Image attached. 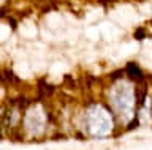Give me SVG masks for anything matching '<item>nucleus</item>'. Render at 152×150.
<instances>
[{"label": "nucleus", "instance_id": "f257e3e1", "mask_svg": "<svg viewBox=\"0 0 152 150\" xmlns=\"http://www.w3.org/2000/svg\"><path fill=\"white\" fill-rule=\"evenodd\" d=\"M87 120V130L94 138H102L106 136L113 128V119L111 114L100 104H92L87 109L86 114Z\"/></svg>", "mask_w": 152, "mask_h": 150}, {"label": "nucleus", "instance_id": "f03ea898", "mask_svg": "<svg viewBox=\"0 0 152 150\" xmlns=\"http://www.w3.org/2000/svg\"><path fill=\"white\" fill-rule=\"evenodd\" d=\"M111 104L114 111L119 112L121 115H125L127 119L132 117L133 107H135V93L128 82L121 81L113 87L111 92Z\"/></svg>", "mask_w": 152, "mask_h": 150}, {"label": "nucleus", "instance_id": "7ed1b4c3", "mask_svg": "<svg viewBox=\"0 0 152 150\" xmlns=\"http://www.w3.org/2000/svg\"><path fill=\"white\" fill-rule=\"evenodd\" d=\"M127 74L130 76L132 79H136V81H141L142 79V73H141V70L138 68V65L136 63H133V62H130L127 65Z\"/></svg>", "mask_w": 152, "mask_h": 150}, {"label": "nucleus", "instance_id": "20e7f679", "mask_svg": "<svg viewBox=\"0 0 152 150\" xmlns=\"http://www.w3.org/2000/svg\"><path fill=\"white\" fill-rule=\"evenodd\" d=\"M135 38H138V40H144V32H142V30L135 32Z\"/></svg>", "mask_w": 152, "mask_h": 150}]
</instances>
